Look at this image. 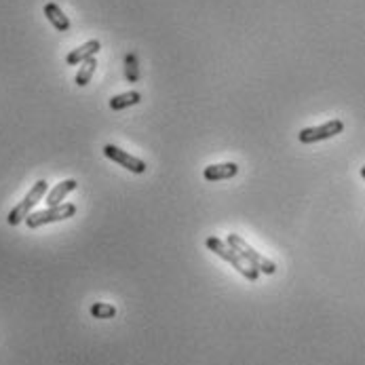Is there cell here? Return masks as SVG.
Wrapping results in <instances>:
<instances>
[{
    "mask_svg": "<svg viewBox=\"0 0 365 365\" xmlns=\"http://www.w3.org/2000/svg\"><path fill=\"white\" fill-rule=\"evenodd\" d=\"M226 243L235 249L251 269H255L258 273H264V275H275L277 273V267H275V262L269 260L267 255H262L258 253L241 235H235V232H230V235L226 237Z\"/></svg>",
    "mask_w": 365,
    "mask_h": 365,
    "instance_id": "obj_1",
    "label": "cell"
},
{
    "mask_svg": "<svg viewBox=\"0 0 365 365\" xmlns=\"http://www.w3.org/2000/svg\"><path fill=\"white\" fill-rule=\"evenodd\" d=\"M205 245H207V249L209 251H213L218 258H222L224 262H228L232 269H237L239 271V275H243L247 281H258V277H260V273L255 271V269H251L249 264L232 249L226 241H222V239H218V237H207V241H205Z\"/></svg>",
    "mask_w": 365,
    "mask_h": 365,
    "instance_id": "obj_2",
    "label": "cell"
},
{
    "mask_svg": "<svg viewBox=\"0 0 365 365\" xmlns=\"http://www.w3.org/2000/svg\"><path fill=\"white\" fill-rule=\"evenodd\" d=\"M47 192H49V184H47L45 180H39L34 186H32V190L23 196V201L17 203V205L9 211L7 222H9L11 226H17V224H21V222H25V218L32 213V209H34V207L41 203V198H45Z\"/></svg>",
    "mask_w": 365,
    "mask_h": 365,
    "instance_id": "obj_3",
    "label": "cell"
},
{
    "mask_svg": "<svg viewBox=\"0 0 365 365\" xmlns=\"http://www.w3.org/2000/svg\"><path fill=\"white\" fill-rule=\"evenodd\" d=\"M76 213V205L72 203H61V205H55V207H47L43 211H32L28 218H25V224L28 228H41L45 224H53V222H61V220H68Z\"/></svg>",
    "mask_w": 365,
    "mask_h": 365,
    "instance_id": "obj_4",
    "label": "cell"
},
{
    "mask_svg": "<svg viewBox=\"0 0 365 365\" xmlns=\"http://www.w3.org/2000/svg\"><path fill=\"white\" fill-rule=\"evenodd\" d=\"M344 131V123L338 121V118H331L319 127H309V129H302L300 134H298V140L302 144H315V142H323V140H329L338 134Z\"/></svg>",
    "mask_w": 365,
    "mask_h": 365,
    "instance_id": "obj_5",
    "label": "cell"
},
{
    "mask_svg": "<svg viewBox=\"0 0 365 365\" xmlns=\"http://www.w3.org/2000/svg\"><path fill=\"white\" fill-rule=\"evenodd\" d=\"M104 154H106L110 160L118 163L121 167H125V169L131 171V174H144V171H146V163H144L142 158H138V156H134V154H129V152L121 150L118 146H112V144L104 146Z\"/></svg>",
    "mask_w": 365,
    "mask_h": 365,
    "instance_id": "obj_6",
    "label": "cell"
},
{
    "mask_svg": "<svg viewBox=\"0 0 365 365\" xmlns=\"http://www.w3.org/2000/svg\"><path fill=\"white\" fill-rule=\"evenodd\" d=\"M239 174V165L237 163H218V165H209L203 171V178L207 182H220V180H230Z\"/></svg>",
    "mask_w": 365,
    "mask_h": 365,
    "instance_id": "obj_7",
    "label": "cell"
},
{
    "mask_svg": "<svg viewBox=\"0 0 365 365\" xmlns=\"http://www.w3.org/2000/svg\"><path fill=\"white\" fill-rule=\"evenodd\" d=\"M99 49H102V45H99V41H87L85 45H81L79 49L70 51L68 57H65V61H68V65H81L83 61L95 57L99 53Z\"/></svg>",
    "mask_w": 365,
    "mask_h": 365,
    "instance_id": "obj_8",
    "label": "cell"
},
{
    "mask_svg": "<svg viewBox=\"0 0 365 365\" xmlns=\"http://www.w3.org/2000/svg\"><path fill=\"white\" fill-rule=\"evenodd\" d=\"M76 180H63V182H59L55 188H51L49 192H47V207H55V205H61V201L65 196H68L72 190H76Z\"/></svg>",
    "mask_w": 365,
    "mask_h": 365,
    "instance_id": "obj_9",
    "label": "cell"
},
{
    "mask_svg": "<svg viewBox=\"0 0 365 365\" xmlns=\"http://www.w3.org/2000/svg\"><path fill=\"white\" fill-rule=\"evenodd\" d=\"M45 17L51 21V25L59 32H68L70 30V19L63 15V11L55 5V3H47L45 5Z\"/></svg>",
    "mask_w": 365,
    "mask_h": 365,
    "instance_id": "obj_10",
    "label": "cell"
},
{
    "mask_svg": "<svg viewBox=\"0 0 365 365\" xmlns=\"http://www.w3.org/2000/svg\"><path fill=\"white\" fill-rule=\"evenodd\" d=\"M142 102V95L138 91H127V93H121V95H114L110 99V108L112 110H125L129 106H136Z\"/></svg>",
    "mask_w": 365,
    "mask_h": 365,
    "instance_id": "obj_11",
    "label": "cell"
},
{
    "mask_svg": "<svg viewBox=\"0 0 365 365\" xmlns=\"http://www.w3.org/2000/svg\"><path fill=\"white\" fill-rule=\"evenodd\" d=\"M95 68H97V61H95V57H91V59H87V61H83L81 63V68H79V72H76V85L79 87H85V85H89V81H91V76L95 74Z\"/></svg>",
    "mask_w": 365,
    "mask_h": 365,
    "instance_id": "obj_12",
    "label": "cell"
},
{
    "mask_svg": "<svg viewBox=\"0 0 365 365\" xmlns=\"http://www.w3.org/2000/svg\"><path fill=\"white\" fill-rule=\"evenodd\" d=\"M125 79L129 83H138L140 79V68H138V55L127 53L125 55Z\"/></svg>",
    "mask_w": 365,
    "mask_h": 365,
    "instance_id": "obj_13",
    "label": "cell"
},
{
    "mask_svg": "<svg viewBox=\"0 0 365 365\" xmlns=\"http://www.w3.org/2000/svg\"><path fill=\"white\" fill-rule=\"evenodd\" d=\"M89 313L95 319H112V317H116V306L108 304V302H95V304H91Z\"/></svg>",
    "mask_w": 365,
    "mask_h": 365,
    "instance_id": "obj_14",
    "label": "cell"
},
{
    "mask_svg": "<svg viewBox=\"0 0 365 365\" xmlns=\"http://www.w3.org/2000/svg\"><path fill=\"white\" fill-rule=\"evenodd\" d=\"M361 178L365 180V165H363V167H361Z\"/></svg>",
    "mask_w": 365,
    "mask_h": 365,
    "instance_id": "obj_15",
    "label": "cell"
}]
</instances>
